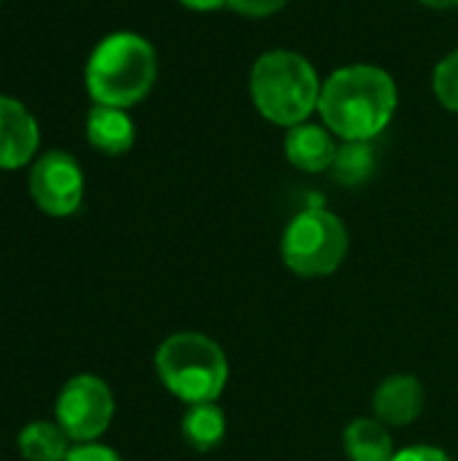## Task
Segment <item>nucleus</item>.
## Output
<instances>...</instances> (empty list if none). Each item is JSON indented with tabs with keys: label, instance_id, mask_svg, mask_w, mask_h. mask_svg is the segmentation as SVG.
<instances>
[{
	"label": "nucleus",
	"instance_id": "nucleus-8",
	"mask_svg": "<svg viewBox=\"0 0 458 461\" xmlns=\"http://www.w3.org/2000/svg\"><path fill=\"white\" fill-rule=\"evenodd\" d=\"M40 143L35 116L16 97L0 95V170H16L32 162Z\"/></svg>",
	"mask_w": 458,
	"mask_h": 461
},
{
	"label": "nucleus",
	"instance_id": "nucleus-20",
	"mask_svg": "<svg viewBox=\"0 0 458 461\" xmlns=\"http://www.w3.org/2000/svg\"><path fill=\"white\" fill-rule=\"evenodd\" d=\"M184 8L197 11V14H208V11H219L227 5V0H178Z\"/></svg>",
	"mask_w": 458,
	"mask_h": 461
},
{
	"label": "nucleus",
	"instance_id": "nucleus-11",
	"mask_svg": "<svg viewBox=\"0 0 458 461\" xmlns=\"http://www.w3.org/2000/svg\"><path fill=\"white\" fill-rule=\"evenodd\" d=\"M86 140L108 157H121L135 146V122L127 108L92 105L86 116Z\"/></svg>",
	"mask_w": 458,
	"mask_h": 461
},
{
	"label": "nucleus",
	"instance_id": "nucleus-13",
	"mask_svg": "<svg viewBox=\"0 0 458 461\" xmlns=\"http://www.w3.org/2000/svg\"><path fill=\"white\" fill-rule=\"evenodd\" d=\"M181 435L186 446L197 454H208L224 443L227 435V416L219 408V402H200L189 405L181 421Z\"/></svg>",
	"mask_w": 458,
	"mask_h": 461
},
{
	"label": "nucleus",
	"instance_id": "nucleus-18",
	"mask_svg": "<svg viewBox=\"0 0 458 461\" xmlns=\"http://www.w3.org/2000/svg\"><path fill=\"white\" fill-rule=\"evenodd\" d=\"M65 461H124L113 448L108 446H97V443H81L76 448H70V454Z\"/></svg>",
	"mask_w": 458,
	"mask_h": 461
},
{
	"label": "nucleus",
	"instance_id": "nucleus-1",
	"mask_svg": "<svg viewBox=\"0 0 458 461\" xmlns=\"http://www.w3.org/2000/svg\"><path fill=\"white\" fill-rule=\"evenodd\" d=\"M400 89L394 76L373 62H354L332 70L321 84V124L340 140L373 143L394 119Z\"/></svg>",
	"mask_w": 458,
	"mask_h": 461
},
{
	"label": "nucleus",
	"instance_id": "nucleus-10",
	"mask_svg": "<svg viewBox=\"0 0 458 461\" xmlns=\"http://www.w3.org/2000/svg\"><path fill=\"white\" fill-rule=\"evenodd\" d=\"M283 154L302 173H324L332 170L337 140L321 122H302L286 130Z\"/></svg>",
	"mask_w": 458,
	"mask_h": 461
},
{
	"label": "nucleus",
	"instance_id": "nucleus-7",
	"mask_svg": "<svg viewBox=\"0 0 458 461\" xmlns=\"http://www.w3.org/2000/svg\"><path fill=\"white\" fill-rule=\"evenodd\" d=\"M27 189L32 203L49 216H70L81 208L84 200V170L78 159L67 151H46L40 154L27 178Z\"/></svg>",
	"mask_w": 458,
	"mask_h": 461
},
{
	"label": "nucleus",
	"instance_id": "nucleus-14",
	"mask_svg": "<svg viewBox=\"0 0 458 461\" xmlns=\"http://www.w3.org/2000/svg\"><path fill=\"white\" fill-rule=\"evenodd\" d=\"M19 454L24 461H65L70 454V438L59 424L32 421L19 432Z\"/></svg>",
	"mask_w": 458,
	"mask_h": 461
},
{
	"label": "nucleus",
	"instance_id": "nucleus-6",
	"mask_svg": "<svg viewBox=\"0 0 458 461\" xmlns=\"http://www.w3.org/2000/svg\"><path fill=\"white\" fill-rule=\"evenodd\" d=\"M113 392L97 375H73L57 397L54 416L70 440L92 443L113 421Z\"/></svg>",
	"mask_w": 458,
	"mask_h": 461
},
{
	"label": "nucleus",
	"instance_id": "nucleus-9",
	"mask_svg": "<svg viewBox=\"0 0 458 461\" xmlns=\"http://www.w3.org/2000/svg\"><path fill=\"white\" fill-rule=\"evenodd\" d=\"M427 402V392L424 384L416 375H389L381 381V386L373 394V413L378 421H383L389 429L397 427H408L413 424Z\"/></svg>",
	"mask_w": 458,
	"mask_h": 461
},
{
	"label": "nucleus",
	"instance_id": "nucleus-17",
	"mask_svg": "<svg viewBox=\"0 0 458 461\" xmlns=\"http://www.w3.org/2000/svg\"><path fill=\"white\" fill-rule=\"evenodd\" d=\"M289 0H227V8L246 19H267L278 11H283Z\"/></svg>",
	"mask_w": 458,
	"mask_h": 461
},
{
	"label": "nucleus",
	"instance_id": "nucleus-21",
	"mask_svg": "<svg viewBox=\"0 0 458 461\" xmlns=\"http://www.w3.org/2000/svg\"><path fill=\"white\" fill-rule=\"evenodd\" d=\"M421 5L427 8H435V11H454L458 8V0H418Z\"/></svg>",
	"mask_w": 458,
	"mask_h": 461
},
{
	"label": "nucleus",
	"instance_id": "nucleus-5",
	"mask_svg": "<svg viewBox=\"0 0 458 461\" xmlns=\"http://www.w3.org/2000/svg\"><path fill=\"white\" fill-rule=\"evenodd\" d=\"M348 227L327 208L300 211L283 230L281 257L294 276L327 278L340 270L348 257Z\"/></svg>",
	"mask_w": 458,
	"mask_h": 461
},
{
	"label": "nucleus",
	"instance_id": "nucleus-4",
	"mask_svg": "<svg viewBox=\"0 0 458 461\" xmlns=\"http://www.w3.org/2000/svg\"><path fill=\"white\" fill-rule=\"evenodd\" d=\"M162 386L186 405L216 402L229 381L224 348L202 332H175L154 354Z\"/></svg>",
	"mask_w": 458,
	"mask_h": 461
},
{
	"label": "nucleus",
	"instance_id": "nucleus-16",
	"mask_svg": "<svg viewBox=\"0 0 458 461\" xmlns=\"http://www.w3.org/2000/svg\"><path fill=\"white\" fill-rule=\"evenodd\" d=\"M432 92L445 111L458 113V49L448 51L437 62L432 73Z\"/></svg>",
	"mask_w": 458,
	"mask_h": 461
},
{
	"label": "nucleus",
	"instance_id": "nucleus-12",
	"mask_svg": "<svg viewBox=\"0 0 458 461\" xmlns=\"http://www.w3.org/2000/svg\"><path fill=\"white\" fill-rule=\"evenodd\" d=\"M343 448L351 461H391L394 440L391 429L378 419H354L343 429Z\"/></svg>",
	"mask_w": 458,
	"mask_h": 461
},
{
	"label": "nucleus",
	"instance_id": "nucleus-19",
	"mask_svg": "<svg viewBox=\"0 0 458 461\" xmlns=\"http://www.w3.org/2000/svg\"><path fill=\"white\" fill-rule=\"evenodd\" d=\"M391 461H454L437 446H410L394 454Z\"/></svg>",
	"mask_w": 458,
	"mask_h": 461
},
{
	"label": "nucleus",
	"instance_id": "nucleus-3",
	"mask_svg": "<svg viewBox=\"0 0 458 461\" xmlns=\"http://www.w3.org/2000/svg\"><path fill=\"white\" fill-rule=\"evenodd\" d=\"M159 62L148 38L119 30L105 35L89 54L84 81L94 105L132 108L157 84Z\"/></svg>",
	"mask_w": 458,
	"mask_h": 461
},
{
	"label": "nucleus",
	"instance_id": "nucleus-2",
	"mask_svg": "<svg viewBox=\"0 0 458 461\" xmlns=\"http://www.w3.org/2000/svg\"><path fill=\"white\" fill-rule=\"evenodd\" d=\"M321 76L316 65L292 49H270L251 65L248 95L262 119L275 127H294L319 113Z\"/></svg>",
	"mask_w": 458,
	"mask_h": 461
},
{
	"label": "nucleus",
	"instance_id": "nucleus-15",
	"mask_svg": "<svg viewBox=\"0 0 458 461\" xmlns=\"http://www.w3.org/2000/svg\"><path fill=\"white\" fill-rule=\"evenodd\" d=\"M375 149L367 140H343L337 146L335 162H332V176L340 186H362L373 178L375 173Z\"/></svg>",
	"mask_w": 458,
	"mask_h": 461
}]
</instances>
